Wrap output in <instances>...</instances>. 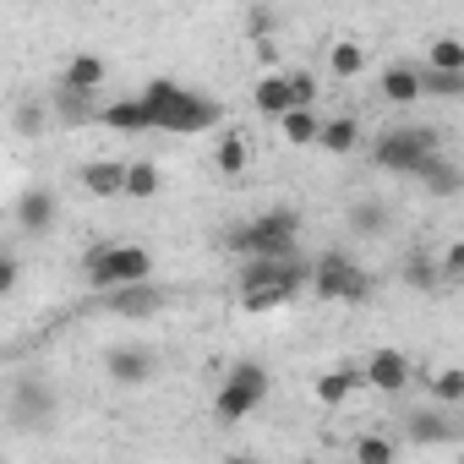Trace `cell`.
Returning a JSON list of instances; mask_svg holds the SVG:
<instances>
[{
	"instance_id": "1",
	"label": "cell",
	"mask_w": 464,
	"mask_h": 464,
	"mask_svg": "<svg viewBox=\"0 0 464 464\" xmlns=\"http://www.w3.org/2000/svg\"><path fill=\"white\" fill-rule=\"evenodd\" d=\"M142 110H148V131H175V137H197L208 126H218V99L175 82V77H153L142 88Z\"/></svg>"
},
{
	"instance_id": "2",
	"label": "cell",
	"mask_w": 464,
	"mask_h": 464,
	"mask_svg": "<svg viewBox=\"0 0 464 464\" xmlns=\"http://www.w3.org/2000/svg\"><path fill=\"white\" fill-rule=\"evenodd\" d=\"M295 241H301V213L295 208H268V213L236 224L224 236V246L236 257H290Z\"/></svg>"
},
{
	"instance_id": "3",
	"label": "cell",
	"mask_w": 464,
	"mask_h": 464,
	"mask_svg": "<svg viewBox=\"0 0 464 464\" xmlns=\"http://www.w3.org/2000/svg\"><path fill=\"white\" fill-rule=\"evenodd\" d=\"M82 274H88L93 290L137 285V279H153V252L148 246H131V241H93L82 252Z\"/></svg>"
},
{
	"instance_id": "4",
	"label": "cell",
	"mask_w": 464,
	"mask_h": 464,
	"mask_svg": "<svg viewBox=\"0 0 464 464\" xmlns=\"http://www.w3.org/2000/svg\"><path fill=\"white\" fill-rule=\"evenodd\" d=\"M263 399H268V366L236 361V366H229V377L218 382V393H213V415H218L224 426H236V420H246Z\"/></svg>"
},
{
	"instance_id": "5",
	"label": "cell",
	"mask_w": 464,
	"mask_h": 464,
	"mask_svg": "<svg viewBox=\"0 0 464 464\" xmlns=\"http://www.w3.org/2000/svg\"><path fill=\"white\" fill-rule=\"evenodd\" d=\"M431 153H442L437 126H399V131H382L377 148H372L377 169H393V175H415Z\"/></svg>"
},
{
	"instance_id": "6",
	"label": "cell",
	"mask_w": 464,
	"mask_h": 464,
	"mask_svg": "<svg viewBox=\"0 0 464 464\" xmlns=\"http://www.w3.org/2000/svg\"><path fill=\"white\" fill-rule=\"evenodd\" d=\"M306 290H312V295H323V301H366V295H372V274H366V268H355L344 252H323V257L312 263Z\"/></svg>"
},
{
	"instance_id": "7",
	"label": "cell",
	"mask_w": 464,
	"mask_h": 464,
	"mask_svg": "<svg viewBox=\"0 0 464 464\" xmlns=\"http://www.w3.org/2000/svg\"><path fill=\"white\" fill-rule=\"evenodd\" d=\"M99 295H104V312L131 317V323H142V317H159V312H164V290H153V279L115 285V290H99Z\"/></svg>"
},
{
	"instance_id": "8",
	"label": "cell",
	"mask_w": 464,
	"mask_h": 464,
	"mask_svg": "<svg viewBox=\"0 0 464 464\" xmlns=\"http://www.w3.org/2000/svg\"><path fill=\"white\" fill-rule=\"evenodd\" d=\"M377 93H382V104H393V110H415L426 93H420V66L415 61H393V66H382L377 72Z\"/></svg>"
},
{
	"instance_id": "9",
	"label": "cell",
	"mask_w": 464,
	"mask_h": 464,
	"mask_svg": "<svg viewBox=\"0 0 464 464\" xmlns=\"http://www.w3.org/2000/svg\"><path fill=\"white\" fill-rule=\"evenodd\" d=\"M410 377H415V366H410L404 350H372V361H366V372H361V382H372V388H382V393H404Z\"/></svg>"
},
{
	"instance_id": "10",
	"label": "cell",
	"mask_w": 464,
	"mask_h": 464,
	"mask_svg": "<svg viewBox=\"0 0 464 464\" xmlns=\"http://www.w3.org/2000/svg\"><path fill=\"white\" fill-rule=\"evenodd\" d=\"M77 180H82V191H88V197L115 202V197H121V186H126V159H88V164L77 169Z\"/></svg>"
},
{
	"instance_id": "11",
	"label": "cell",
	"mask_w": 464,
	"mask_h": 464,
	"mask_svg": "<svg viewBox=\"0 0 464 464\" xmlns=\"http://www.w3.org/2000/svg\"><path fill=\"white\" fill-rule=\"evenodd\" d=\"M312 148H323V153H334V159H350V153L361 148V121H355V115H323Z\"/></svg>"
},
{
	"instance_id": "12",
	"label": "cell",
	"mask_w": 464,
	"mask_h": 464,
	"mask_svg": "<svg viewBox=\"0 0 464 464\" xmlns=\"http://www.w3.org/2000/svg\"><path fill=\"white\" fill-rule=\"evenodd\" d=\"M110 377L126 382V388H142L148 377H159V361H153V350L121 344V350H110Z\"/></svg>"
},
{
	"instance_id": "13",
	"label": "cell",
	"mask_w": 464,
	"mask_h": 464,
	"mask_svg": "<svg viewBox=\"0 0 464 464\" xmlns=\"http://www.w3.org/2000/svg\"><path fill=\"white\" fill-rule=\"evenodd\" d=\"M55 213H61V202H55V191H44V186H28V191L17 197V224L28 229V236H44V229L55 224Z\"/></svg>"
},
{
	"instance_id": "14",
	"label": "cell",
	"mask_w": 464,
	"mask_h": 464,
	"mask_svg": "<svg viewBox=\"0 0 464 464\" xmlns=\"http://www.w3.org/2000/svg\"><path fill=\"white\" fill-rule=\"evenodd\" d=\"M415 180H420L431 197H459V191H464V169H459V159H442V153H431V159L415 169Z\"/></svg>"
},
{
	"instance_id": "15",
	"label": "cell",
	"mask_w": 464,
	"mask_h": 464,
	"mask_svg": "<svg viewBox=\"0 0 464 464\" xmlns=\"http://www.w3.org/2000/svg\"><path fill=\"white\" fill-rule=\"evenodd\" d=\"M159 191H164L159 159H126V186H121V197H126V202H153Z\"/></svg>"
},
{
	"instance_id": "16",
	"label": "cell",
	"mask_w": 464,
	"mask_h": 464,
	"mask_svg": "<svg viewBox=\"0 0 464 464\" xmlns=\"http://www.w3.org/2000/svg\"><path fill=\"white\" fill-rule=\"evenodd\" d=\"M213 164H218L224 180H241V175L252 169V137H246V131H224L218 148H213Z\"/></svg>"
},
{
	"instance_id": "17",
	"label": "cell",
	"mask_w": 464,
	"mask_h": 464,
	"mask_svg": "<svg viewBox=\"0 0 464 464\" xmlns=\"http://www.w3.org/2000/svg\"><path fill=\"white\" fill-rule=\"evenodd\" d=\"M104 77H110V66H104V55H72L66 61V72H61V88H77V93H99L104 88Z\"/></svg>"
},
{
	"instance_id": "18",
	"label": "cell",
	"mask_w": 464,
	"mask_h": 464,
	"mask_svg": "<svg viewBox=\"0 0 464 464\" xmlns=\"http://www.w3.org/2000/svg\"><path fill=\"white\" fill-rule=\"evenodd\" d=\"M252 110H257V115H268V121H279V115L290 110V82H285V72L257 77V88H252Z\"/></svg>"
},
{
	"instance_id": "19",
	"label": "cell",
	"mask_w": 464,
	"mask_h": 464,
	"mask_svg": "<svg viewBox=\"0 0 464 464\" xmlns=\"http://www.w3.org/2000/svg\"><path fill=\"white\" fill-rule=\"evenodd\" d=\"M317 121H323L317 110L290 104V110L279 115V131H285V142H290V148H312V142H317Z\"/></svg>"
},
{
	"instance_id": "20",
	"label": "cell",
	"mask_w": 464,
	"mask_h": 464,
	"mask_svg": "<svg viewBox=\"0 0 464 464\" xmlns=\"http://www.w3.org/2000/svg\"><path fill=\"white\" fill-rule=\"evenodd\" d=\"M50 404H55V399H50L44 382H34V377L17 382V415H28L23 426H44V420H50Z\"/></svg>"
},
{
	"instance_id": "21",
	"label": "cell",
	"mask_w": 464,
	"mask_h": 464,
	"mask_svg": "<svg viewBox=\"0 0 464 464\" xmlns=\"http://www.w3.org/2000/svg\"><path fill=\"white\" fill-rule=\"evenodd\" d=\"M426 72H464V44L453 39V34H437L431 44H426V61H420Z\"/></svg>"
},
{
	"instance_id": "22",
	"label": "cell",
	"mask_w": 464,
	"mask_h": 464,
	"mask_svg": "<svg viewBox=\"0 0 464 464\" xmlns=\"http://www.w3.org/2000/svg\"><path fill=\"white\" fill-rule=\"evenodd\" d=\"M99 121H104L110 131H148V110H142V99H115L110 110H99Z\"/></svg>"
},
{
	"instance_id": "23",
	"label": "cell",
	"mask_w": 464,
	"mask_h": 464,
	"mask_svg": "<svg viewBox=\"0 0 464 464\" xmlns=\"http://www.w3.org/2000/svg\"><path fill=\"white\" fill-rule=\"evenodd\" d=\"M328 72H334L339 82H350V77H361V72H366V50H361L355 39H339V44L328 50Z\"/></svg>"
},
{
	"instance_id": "24",
	"label": "cell",
	"mask_w": 464,
	"mask_h": 464,
	"mask_svg": "<svg viewBox=\"0 0 464 464\" xmlns=\"http://www.w3.org/2000/svg\"><path fill=\"white\" fill-rule=\"evenodd\" d=\"M355 382H361V372H350V366H334V372H323V377H317V399H323V404H344Z\"/></svg>"
},
{
	"instance_id": "25",
	"label": "cell",
	"mask_w": 464,
	"mask_h": 464,
	"mask_svg": "<svg viewBox=\"0 0 464 464\" xmlns=\"http://www.w3.org/2000/svg\"><path fill=\"white\" fill-rule=\"evenodd\" d=\"M420 93L426 99H464V72H426L420 66Z\"/></svg>"
},
{
	"instance_id": "26",
	"label": "cell",
	"mask_w": 464,
	"mask_h": 464,
	"mask_svg": "<svg viewBox=\"0 0 464 464\" xmlns=\"http://www.w3.org/2000/svg\"><path fill=\"white\" fill-rule=\"evenodd\" d=\"M426 382H431L437 404H464V372H459V366H442V372H431Z\"/></svg>"
},
{
	"instance_id": "27",
	"label": "cell",
	"mask_w": 464,
	"mask_h": 464,
	"mask_svg": "<svg viewBox=\"0 0 464 464\" xmlns=\"http://www.w3.org/2000/svg\"><path fill=\"white\" fill-rule=\"evenodd\" d=\"M410 437H415V442H453V426H448L442 415H431V410H426V415L415 410V415H410Z\"/></svg>"
},
{
	"instance_id": "28",
	"label": "cell",
	"mask_w": 464,
	"mask_h": 464,
	"mask_svg": "<svg viewBox=\"0 0 464 464\" xmlns=\"http://www.w3.org/2000/svg\"><path fill=\"white\" fill-rule=\"evenodd\" d=\"M404 285H415V290H442V274H437V263H431L426 252H415V257L404 263Z\"/></svg>"
},
{
	"instance_id": "29",
	"label": "cell",
	"mask_w": 464,
	"mask_h": 464,
	"mask_svg": "<svg viewBox=\"0 0 464 464\" xmlns=\"http://www.w3.org/2000/svg\"><path fill=\"white\" fill-rule=\"evenodd\" d=\"M350 224H355V236H382L388 229V213L377 202H350Z\"/></svg>"
},
{
	"instance_id": "30",
	"label": "cell",
	"mask_w": 464,
	"mask_h": 464,
	"mask_svg": "<svg viewBox=\"0 0 464 464\" xmlns=\"http://www.w3.org/2000/svg\"><path fill=\"white\" fill-rule=\"evenodd\" d=\"M285 82H290V104L317 110V77H312L306 66H290V72H285Z\"/></svg>"
},
{
	"instance_id": "31",
	"label": "cell",
	"mask_w": 464,
	"mask_h": 464,
	"mask_svg": "<svg viewBox=\"0 0 464 464\" xmlns=\"http://www.w3.org/2000/svg\"><path fill=\"white\" fill-rule=\"evenodd\" d=\"M350 453H355L361 464H393V459H399V448H393L388 437H377V431H372V437H361Z\"/></svg>"
},
{
	"instance_id": "32",
	"label": "cell",
	"mask_w": 464,
	"mask_h": 464,
	"mask_svg": "<svg viewBox=\"0 0 464 464\" xmlns=\"http://www.w3.org/2000/svg\"><path fill=\"white\" fill-rule=\"evenodd\" d=\"M274 306H290L279 290H241V312H274Z\"/></svg>"
},
{
	"instance_id": "33",
	"label": "cell",
	"mask_w": 464,
	"mask_h": 464,
	"mask_svg": "<svg viewBox=\"0 0 464 464\" xmlns=\"http://www.w3.org/2000/svg\"><path fill=\"white\" fill-rule=\"evenodd\" d=\"M437 274H442V285H459V279H464V246H459V241L442 252V268H437Z\"/></svg>"
},
{
	"instance_id": "34",
	"label": "cell",
	"mask_w": 464,
	"mask_h": 464,
	"mask_svg": "<svg viewBox=\"0 0 464 464\" xmlns=\"http://www.w3.org/2000/svg\"><path fill=\"white\" fill-rule=\"evenodd\" d=\"M12 290H17V257L0 246V295H12Z\"/></svg>"
},
{
	"instance_id": "35",
	"label": "cell",
	"mask_w": 464,
	"mask_h": 464,
	"mask_svg": "<svg viewBox=\"0 0 464 464\" xmlns=\"http://www.w3.org/2000/svg\"><path fill=\"white\" fill-rule=\"evenodd\" d=\"M246 34H252V39H268V34H274V12H263V6H257V12H252V28H246Z\"/></svg>"
}]
</instances>
